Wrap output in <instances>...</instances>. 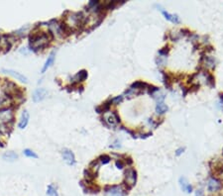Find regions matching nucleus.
<instances>
[{
  "label": "nucleus",
  "mask_w": 223,
  "mask_h": 196,
  "mask_svg": "<svg viewBox=\"0 0 223 196\" xmlns=\"http://www.w3.org/2000/svg\"><path fill=\"white\" fill-rule=\"evenodd\" d=\"M125 178L121 183L122 186L124 187L127 191L131 190V188L136 184L137 181V171L134 169H127L124 173Z\"/></svg>",
  "instance_id": "obj_1"
},
{
  "label": "nucleus",
  "mask_w": 223,
  "mask_h": 196,
  "mask_svg": "<svg viewBox=\"0 0 223 196\" xmlns=\"http://www.w3.org/2000/svg\"><path fill=\"white\" fill-rule=\"evenodd\" d=\"M105 192L110 196H126L128 194V191L121 185H106Z\"/></svg>",
  "instance_id": "obj_2"
},
{
  "label": "nucleus",
  "mask_w": 223,
  "mask_h": 196,
  "mask_svg": "<svg viewBox=\"0 0 223 196\" xmlns=\"http://www.w3.org/2000/svg\"><path fill=\"white\" fill-rule=\"evenodd\" d=\"M14 114L11 107H4L0 109V124H7L13 123Z\"/></svg>",
  "instance_id": "obj_3"
},
{
  "label": "nucleus",
  "mask_w": 223,
  "mask_h": 196,
  "mask_svg": "<svg viewBox=\"0 0 223 196\" xmlns=\"http://www.w3.org/2000/svg\"><path fill=\"white\" fill-rule=\"evenodd\" d=\"M222 188V183L219 179L215 177H210L207 182V189L209 192H216Z\"/></svg>",
  "instance_id": "obj_4"
},
{
  "label": "nucleus",
  "mask_w": 223,
  "mask_h": 196,
  "mask_svg": "<svg viewBox=\"0 0 223 196\" xmlns=\"http://www.w3.org/2000/svg\"><path fill=\"white\" fill-rule=\"evenodd\" d=\"M199 65H204L205 68H208V69H215V65H216V60L211 58V56H206L205 55L204 56H201L200 59H199Z\"/></svg>",
  "instance_id": "obj_5"
},
{
  "label": "nucleus",
  "mask_w": 223,
  "mask_h": 196,
  "mask_svg": "<svg viewBox=\"0 0 223 196\" xmlns=\"http://www.w3.org/2000/svg\"><path fill=\"white\" fill-rule=\"evenodd\" d=\"M47 96H48V91L45 88H38L36 89L34 93H33V101L35 103H38L44 100Z\"/></svg>",
  "instance_id": "obj_6"
},
{
  "label": "nucleus",
  "mask_w": 223,
  "mask_h": 196,
  "mask_svg": "<svg viewBox=\"0 0 223 196\" xmlns=\"http://www.w3.org/2000/svg\"><path fill=\"white\" fill-rule=\"evenodd\" d=\"M164 99H165V95H163V94L161 95V97L157 98L158 103L156 105V112H157V114H159V115H163V114H165L169 109L167 105L165 104Z\"/></svg>",
  "instance_id": "obj_7"
},
{
  "label": "nucleus",
  "mask_w": 223,
  "mask_h": 196,
  "mask_svg": "<svg viewBox=\"0 0 223 196\" xmlns=\"http://www.w3.org/2000/svg\"><path fill=\"white\" fill-rule=\"evenodd\" d=\"M61 155H63V159L64 161L68 164L69 165H74L75 164V157L74 152L69 150V149H64L63 152H61Z\"/></svg>",
  "instance_id": "obj_8"
},
{
  "label": "nucleus",
  "mask_w": 223,
  "mask_h": 196,
  "mask_svg": "<svg viewBox=\"0 0 223 196\" xmlns=\"http://www.w3.org/2000/svg\"><path fill=\"white\" fill-rule=\"evenodd\" d=\"M163 73V81L165 86L168 89H172L173 87V83L175 82V74L169 73V71H162Z\"/></svg>",
  "instance_id": "obj_9"
},
{
  "label": "nucleus",
  "mask_w": 223,
  "mask_h": 196,
  "mask_svg": "<svg viewBox=\"0 0 223 196\" xmlns=\"http://www.w3.org/2000/svg\"><path fill=\"white\" fill-rule=\"evenodd\" d=\"M2 71L4 73H7V74H10L12 75L13 77H15L16 79L18 80H20L22 81V82H24V83H27L28 82V79L25 75H23L22 73H18V71H15V70H13V69H2Z\"/></svg>",
  "instance_id": "obj_10"
},
{
  "label": "nucleus",
  "mask_w": 223,
  "mask_h": 196,
  "mask_svg": "<svg viewBox=\"0 0 223 196\" xmlns=\"http://www.w3.org/2000/svg\"><path fill=\"white\" fill-rule=\"evenodd\" d=\"M83 174H84L85 181H87V182H92V181L97 177V171L92 170L89 169V167L86 169H84Z\"/></svg>",
  "instance_id": "obj_11"
},
{
  "label": "nucleus",
  "mask_w": 223,
  "mask_h": 196,
  "mask_svg": "<svg viewBox=\"0 0 223 196\" xmlns=\"http://www.w3.org/2000/svg\"><path fill=\"white\" fill-rule=\"evenodd\" d=\"M29 118H30L29 112H28L27 110H24L21 115V119L18 124V127L20 129H25L28 125V123H29Z\"/></svg>",
  "instance_id": "obj_12"
},
{
  "label": "nucleus",
  "mask_w": 223,
  "mask_h": 196,
  "mask_svg": "<svg viewBox=\"0 0 223 196\" xmlns=\"http://www.w3.org/2000/svg\"><path fill=\"white\" fill-rule=\"evenodd\" d=\"M112 105V99H108L106 100L105 102H104L102 105H99V106L95 107V111L98 113V114H101V113H106L109 109H110Z\"/></svg>",
  "instance_id": "obj_13"
},
{
  "label": "nucleus",
  "mask_w": 223,
  "mask_h": 196,
  "mask_svg": "<svg viewBox=\"0 0 223 196\" xmlns=\"http://www.w3.org/2000/svg\"><path fill=\"white\" fill-rule=\"evenodd\" d=\"M148 83L145 82V81H141V80H138V81H135V82H133L131 84L130 88L131 89H135V90H138V91H142L144 92L143 90L144 89H147L148 87Z\"/></svg>",
  "instance_id": "obj_14"
},
{
  "label": "nucleus",
  "mask_w": 223,
  "mask_h": 196,
  "mask_svg": "<svg viewBox=\"0 0 223 196\" xmlns=\"http://www.w3.org/2000/svg\"><path fill=\"white\" fill-rule=\"evenodd\" d=\"M55 55H56V52H52L51 54H50V56H48V60H46V63H45L44 66H43V69H42V70H41V73H46V70L48 69L52 65H53L54 60H55Z\"/></svg>",
  "instance_id": "obj_15"
},
{
  "label": "nucleus",
  "mask_w": 223,
  "mask_h": 196,
  "mask_svg": "<svg viewBox=\"0 0 223 196\" xmlns=\"http://www.w3.org/2000/svg\"><path fill=\"white\" fill-rule=\"evenodd\" d=\"M179 185H181V188L183 191H186L187 193H191L192 191V186L187 182V178H184V177L179 178Z\"/></svg>",
  "instance_id": "obj_16"
},
{
  "label": "nucleus",
  "mask_w": 223,
  "mask_h": 196,
  "mask_svg": "<svg viewBox=\"0 0 223 196\" xmlns=\"http://www.w3.org/2000/svg\"><path fill=\"white\" fill-rule=\"evenodd\" d=\"M87 71L85 70V69H82V70H80L78 73V74L74 76V81L73 82H77V83H79V82H82V81H84L85 79L87 78Z\"/></svg>",
  "instance_id": "obj_17"
},
{
  "label": "nucleus",
  "mask_w": 223,
  "mask_h": 196,
  "mask_svg": "<svg viewBox=\"0 0 223 196\" xmlns=\"http://www.w3.org/2000/svg\"><path fill=\"white\" fill-rule=\"evenodd\" d=\"M162 13H163L164 17L167 19V20L170 21L172 23H175V24L179 23V18L178 15H175V14H170V13L165 11V10H162Z\"/></svg>",
  "instance_id": "obj_18"
},
{
  "label": "nucleus",
  "mask_w": 223,
  "mask_h": 196,
  "mask_svg": "<svg viewBox=\"0 0 223 196\" xmlns=\"http://www.w3.org/2000/svg\"><path fill=\"white\" fill-rule=\"evenodd\" d=\"M203 73H204L205 77H206L207 84L209 85L211 88L215 87V77H214V75H213L212 73H208V71L205 70V69L203 70Z\"/></svg>",
  "instance_id": "obj_19"
},
{
  "label": "nucleus",
  "mask_w": 223,
  "mask_h": 196,
  "mask_svg": "<svg viewBox=\"0 0 223 196\" xmlns=\"http://www.w3.org/2000/svg\"><path fill=\"white\" fill-rule=\"evenodd\" d=\"M102 122H104V123H105V125L109 126V127H115L117 125V122H116L115 118H114V116L112 115V114H111V115L107 116V117H105V118H103Z\"/></svg>",
  "instance_id": "obj_20"
},
{
  "label": "nucleus",
  "mask_w": 223,
  "mask_h": 196,
  "mask_svg": "<svg viewBox=\"0 0 223 196\" xmlns=\"http://www.w3.org/2000/svg\"><path fill=\"white\" fill-rule=\"evenodd\" d=\"M3 159L6 161H14L18 159V155L16 154V152L10 151V152H5V154L3 155Z\"/></svg>",
  "instance_id": "obj_21"
},
{
  "label": "nucleus",
  "mask_w": 223,
  "mask_h": 196,
  "mask_svg": "<svg viewBox=\"0 0 223 196\" xmlns=\"http://www.w3.org/2000/svg\"><path fill=\"white\" fill-rule=\"evenodd\" d=\"M98 161H99V164H102V165H106V164H108V162H110V161H111V157L109 156L108 155H101V156H99V157H98Z\"/></svg>",
  "instance_id": "obj_22"
},
{
  "label": "nucleus",
  "mask_w": 223,
  "mask_h": 196,
  "mask_svg": "<svg viewBox=\"0 0 223 196\" xmlns=\"http://www.w3.org/2000/svg\"><path fill=\"white\" fill-rule=\"evenodd\" d=\"M47 194L49 196H59L58 194V191H57V188L53 184H50L48 186V188H47Z\"/></svg>",
  "instance_id": "obj_23"
},
{
  "label": "nucleus",
  "mask_w": 223,
  "mask_h": 196,
  "mask_svg": "<svg viewBox=\"0 0 223 196\" xmlns=\"http://www.w3.org/2000/svg\"><path fill=\"white\" fill-rule=\"evenodd\" d=\"M170 46H165L163 49H161L160 51H159V55L161 56H168V54L170 52Z\"/></svg>",
  "instance_id": "obj_24"
},
{
  "label": "nucleus",
  "mask_w": 223,
  "mask_h": 196,
  "mask_svg": "<svg viewBox=\"0 0 223 196\" xmlns=\"http://www.w3.org/2000/svg\"><path fill=\"white\" fill-rule=\"evenodd\" d=\"M98 167H99V161L97 159L92 161L90 164H89V169L92 170H95V169H96V170H98Z\"/></svg>",
  "instance_id": "obj_25"
},
{
  "label": "nucleus",
  "mask_w": 223,
  "mask_h": 196,
  "mask_svg": "<svg viewBox=\"0 0 223 196\" xmlns=\"http://www.w3.org/2000/svg\"><path fill=\"white\" fill-rule=\"evenodd\" d=\"M24 155L26 156H28V157H33V159H37V157H38V156L35 154V152L33 151H31V150H29V149L24 150Z\"/></svg>",
  "instance_id": "obj_26"
},
{
  "label": "nucleus",
  "mask_w": 223,
  "mask_h": 196,
  "mask_svg": "<svg viewBox=\"0 0 223 196\" xmlns=\"http://www.w3.org/2000/svg\"><path fill=\"white\" fill-rule=\"evenodd\" d=\"M147 89H148V93L150 95H153L154 92H157L159 91V88L157 86H154V85H148V87H147Z\"/></svg>",
  "instance_id": "obj_27"
},
{
  "label": "nucleus",
  "mask_w": 223,
  "mask_h": 196,
  "mask_svg": "<svg viewBox=\"0 0 223 196\" xmlns=\"http://www.w3.org/2000/svg\"><path fill=\"white\" fill-rule=\"evenodd\" d=\"M115 165L118 169H124V166H125V162L123 160H117L115 161Z\"/></svg>",
  "instance_id": "obj_28"
},
{
  "label": "nucleus",
  "mask_w": 223,
  "mask_h": 196,
  "mask_svg": "<svg viewBox=\"0 0 223 196\" xmlns=\"http://www.w3.org/2000/svg\"><path fill=\"white\" fill-rule=\"evenodd\" d=\"M199 87H200V85H199L198 83L191 84V87L188 88V92H196V91H197V90L199 89Z\"/></svg>",
  "instance_id": "obj_29"
},
{
  "label": "nucleus",
  "mask_w": 223,
  "mask_h": 196,
  "mask_svg": "<svg viewBox=\"0 0 223 196\" xmlns=\"http://www.w3.org/2000/svg\"><path fill=\"white\" fill-rule=\"evenodd\" d=\"M122 100H123V95H119V96H116V97H114V98L112 99V103L117 105V104L121 103Z\"/></svg>",
  "instance_id": "obj_30"
},
{
  "label": "nucleus",
  "mask_w": 223,
  "mask_h": 196,
  "mask_svg": "<svg viewBox=\"0 0 223 196\" xmlns=\"http://www.w3.org/2000/svg\"><path fill=\"white\" fill-rule=\"evenodd\" d=\"M179 32L182 33V35H183V36L191 37V36L192 35V32H191V30H188V29H186V28H184V29H182Z\"/></svg>",
  "instance_id": "obj_31"
},
{
  "label": "nucleus",
  "mask_w": 223,
  "mask_h": 196,
  "mask_svg": "<svg viewBox=\"0 0 223 196\" xmlns=\"http://www.w3.org/2000/svg\"><path fill=\"white\" fill-rule=\"evenodd\" d=\"M169 36H170V39L172 40V41H174V42H177V41L179 39V36L175 32V33H174V32L170 33V35H169Z\"/></svg>",
  "instance_id": "obj_32"
},
{
  "label": "nucleus",
  "mask_w": 223,
  "mask_h": 196,
  "mask_svg": "<svg viewBox=\"0 0 223 196\" xmlns=\"http://www.w3.org/2000/svg\"><path fill=\"white\" fill-rule=\"evenodd\" d=\"M121 129H122V130H124L125 132H127L128 134H130V135L132 136V138H137L135 132L133 131V130H130V129H128V128H126V127H123V126L121 127Z\"/></svg>",
  "instance_id": "obj_33"
},
{
  "label": "nucleus",
  "mask_w": 223,
  "mask_h": 196,
  "mask_svg": "<svg viewBox=\"0 0 223 196\" xmlns=\"http://www.w3.org/2000/svg\"><path fill=\"white\" fill-rule=\"evenodd\" d=\"M124 162H125V165H133V160H132V157H131V156H125V160H124Z\"/></svg>",
  "instance_id": "obj_34"
},
{
  "label": "nucleus",
  "mask_w": 223,
  "mask_h": 196,
  "mask_svg": "<svg viewBox=\"0 0 223 196\" xmlns=\"http://www.w3.org/2000/svg\"><path fill=\"white\" fill-rule=\"evenodd\" d=\"M112 115L114 116V118H115V120H116L117 124H118V123H121V118H120L119 115H118L117 111H113V112H112Z\"/></svg>",
  "instance_id": "obj_35"
},
{
  "label": "nucleus",
  "mask_w": 223,
  "mask_h": 196,
  "mask_svg": "<svg viewBox=\"0 0 223 196\" xmlns=\"http://www.w3.org/2000/svg\"><path fill=\"white\" fill-rule=\"evenodd\" d=\"M196 196H204V193H203V191L201 189H197L196 192Z\"/></svg>",
  "instance_id": "obj_36"
},
{
  "label": "nucleus",
  "mask_w": 223,
  "mask_h": 196,
  "mask_svg": "<svg viewBox=\"0 0 223 196\" xmlns=\"http://www.w3.org/2000/svg\"><path fill=\"white\" fill-rule=\"evenodd\" d=\"M183 151H184V149H183V148H181V149H179L178 151H177V152H175V155L177 156H181L183 152Z\"/></svg>",
  "instance_id": "obj_37"
},
{
  "label": "nucleus",
  "mask_w": 223,
  "mask_h": 196,
  "mask_svg": "<svg viewBox=\"0 0 223 196\" xmlns=\"http://www.w3.org/2000/svg\"><path fill=\"white\" fill-rule=\"evenodd\" d=\"M219 98H220V100L223 102V93H219Z\"/></svg>",
  "instance_id": "obj_38"
},
{
  "label": "nucleus",
  "mask_w": 223,
  "mask_h": 196,
  "mask_svg": "<svg viewBox=\"0 0 223 196\" xmlns=\"http://www.w3.org/2000/svg\"><path fill=\"white\" fill-rule=\"evenodd\" d=\"M2 144H3V143H2V142H0V147H1V148L4 147V145H2Z\"/></svg>",
  "instance_id": "obj_39"
}]
</instances>
